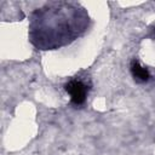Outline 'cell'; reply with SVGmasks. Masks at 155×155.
Segmentation results:
<instances>
[{
	"instance_id": "obj_1",
	"label": "cell",
	"mask_w": 155,
	"mask_h": 155,
	"mask_svg": "<svg viewBox=\"0 0 155 155\" xmlns=\"http://www.w3.org/2000/svg\"><path fill=\"white\" fill-rule=\"evenodd\" d=\"M65 91L70 96V101L74 105H81L85 103L87 93H88V87L85 82L81 80H70L64 85Z\"/></svg>"
},
{
	"instance_id": "obj_2",
	"label": "cell",
	"mask_w": 155,
	"mask_h": 155,
	"mask_svg": "<svg viewBox=\"0 0 155 155\" xmlns=\"http://www.w3.org/2000/svg\"><path fill=\"white\" fill-rule=\"evenodd\" d=\"M130 70H131V74L134 79L136 82H139V84H143V82H147L149 79H150V73L147 68H144L137 59H133L130 64Z\"/></svg>"
}]
</instances>
